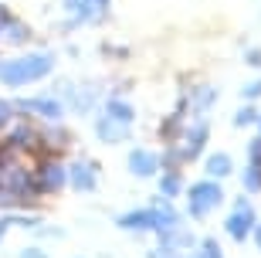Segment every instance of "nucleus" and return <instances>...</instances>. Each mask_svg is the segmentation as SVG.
<instances>
[{
	"instance_id": "23",
	"label": "nucleus",
	"mask_w": 261,
	"mask_h": 258,
	"mask_svg": "<svg viewBox=\"0 0 261 258\" xmlns=\"http://www.w3.org/2000/svg\"><path fill=\"white\" fill-rule=\"evenodd\" d=\"M20 258H48L41 248H28V251H20Z\"/></svg>"
},
{
	"instance_id": "27",
	"label": "nucleus",
	"mask_w": 261,
	"mask_h": 258,
	"mask_svg": "<svg viewBox=\"0 0 261 258\" xmlns=\"http://www.w3.org/2000/svg\"><path fill=\"white\" fill-rule=\"evenodd\" d=\"M4 231H7V221H0V238H4Z\"/></svg>"
},
{
	"instance_id": "2",
	"label": "nucleus",
	"mask_w": 261,
	"mask_h": 258,
	"mask_svg": "<svg viewBox=\"0 0 261 258\" xmlns=\"http://www.w3.org/2000/svg\"><path fill=\"white\" fill-rule=\"evenodd\" d=\"M221 201H224V194L214 180H200L197 187H190V214L194 218H203L207 210H214Z\"/></svg>"
},
{
	"instance_id": "7",
	"label": "nucleus",
	"mask_w": 261,
	"mask_h": 258,
	"mask_svg": "<svg viewBox=\"0 0 261 258\" xmlns=\"http://www.w3.org/2000/svg\"><path fill=\"white\" fill-rule=\"evenodd\" d=\"M126 136H129V123H119L112 115L98 119V139H102V143H119V139H126Z\"/></svg>"
},
{
	"instance_id": "11",
	"label": "nucleus",
	"mask_w": 261,
	"mask_h": 258,
	"mask_svg": "<svg viewBox=\"0 0 261 258\" xmlns=\"http://www.w3.org/2000/svg\"><path fill=\"white\" fill-rule=\"evenodd\" d=\"M0 31L7 34V41H17V44H24V41L31 38V28H24L20 20H7V24H4Z\"/></svg>"
},
{
	"instance_id": "19",
	"label": "nucleus",
	"mask_w": 261,
	"mask_h": 258,
	"mask_svg": "<svg viewBox=\"0 0 261 258\" xmlns=\"http://www.w3.org/2000/svg\"><path fill=\"white\" fill-rule=\"evenodd\" d=\"M10 115H14V105L0 99V126H7V123H10Z\"/></svg>"
},
{
	"instance_id": "5",
	"label": "nucleus",
	"mask_w": 261,
	"mask_h": 258,
	"mask_svg": "<svg viewBox=\"0 0 261 258\" xmlns=\"http://www.w3.org/2000/svg\"><path fill=\"white\" fill-rule=\"evenodd\" d=\"M68 180L75 183V191H95V180H98L95 163H88V160H75L71 167H68Z\"/></svg>"
},
{
	"instance_id": "1",
	"label": "nucleus",
	"mask_w": 261,
	"mask_h": 258,
	"mask_svg": "<svg viewBox=\"0 0 261 258\" xmlns=\"http://www.w3.org/2000/svg\"><path fill=\"white\" fill-rule=\"evenodd\" d=\"M51 68H55V55H48V51L24 55V58H14V61H0V82L4 85H28V82L51 75Z\"/></svg>"
},
{
	"instance_id": "25",
	"label": "nucleus",
	"mask_w": 261,
	"mask_h": 258,
	"mask_svg": "<svg viewBox=\"0 0 261 258\" xmlns=\"http://www.w3.org/2000/svg\"><path fill=\"white\" fill-rule=\"evenodd\" d=\"M65 7L68 10H78V7H82V0H65Z\"/></svg>"
},
{
	"instance_id": "14",
	"label": "nucleus",
	"mask_w": 261,
	"mask_h": 258,
	"mask_svg": "<svg viewBox=\"0 0 261 258\" xmlns=\"http://www.w3.org/2000/svg\"><path fill=\"white\" fill-rule=\"evenodd\" d=\"M244 187H248V191H261V163H251V167L244 170Z\"/></svg>"
},
{
	"instance_id": "8",
	"label": "nucleus",
	"mask_w": 261,
	"mask_h": 258,
	"mask_svg": "<svg viewBox=\"0 0 261 258\" xmlns=\"http://www.w3.org/2000/svg\"><path fill=\"white\" fill-rule=\"evenodd\" d=\"M14 105H20L24 112L48 115V119H58V115H61V102H58V99H24V102H14Z\"/></svg>"
},
{
	"instance_id": "16",
	"label": "nucleus",
	"mask_w": 261,
	"mask_h": 258,
	"mask_svg": "<svg viewBox=\"0 0 261 258\" xmlns=\"http://www.w3.org/2000/svg\"><path fill=\"white\" fill-rule=\"evenodd\" d=\"M180 187H184L180 173H173V170H170V173L163 177V194H166V197H173V194H180Z\"/></svg>"
},
{
	"instance_id": "6",
	"label": "nucleus",
	"mask_w": 261,
	"mask_h": 258,
	"mask_svg": "<svg viewBox=\"0 0 261 258\" xmlns=\"http://www.w3.org/2000/svg\"><path fill=\"white\" fill-rule=\"evenodd\" d=\"M156 167H160V156H153L149 150H133L129 153V170L136 177H149V173H156Z\"/></svg>"
},
{
	"instance_id": "3",
	"label": "nucleus",
	"mask_w": 261,
	"mask_h": 258,
	"mask_svg": "<svg viewBox=\"0 0 261 258\" xmlns=\"http://www.w3.org/2000/svg\"><path fill=\"white\" fill-rule=\"evenodd\" d=\"M65 180H68V167L61 160H44L41 163V170H38V177H34V191H61L65 187Z\"/></svg>"
},
{
	"instance_id": "4",
	"label": "nucleus",
	"mask_w": 261,
	"mask_h": 258,
	"mask_svg": "<svg viewBox=\"0 0 261 258\" xmlns=\"http://www.w3.org/2000/svg\"><path fill=\"white\" fill-rule=\"evenodd\" d=\"M251 228H254V210L248 207V201H238V214L227 218V234L234 241H244L251 234Z\"/></svg>"
},
{
	"instance_id": "9",
	"label": "nucleus",
	"mask_w": 261,
	"mask_h": 258,
	"mask_svg": "<svg viewBox=\"0 0 261 258\" xmlns=\"http://www.w3.org/2000/svg\"><path fill=\"white\" fill-rule=\"evenodd\" d=\"M203 143H207V123L190 126V129H187V136H184V156H190V160H194V156L203 150Z\"/></svg>"
},
{
	"instance_id": "22",
	"label": "nucleus",
	"mask_w": 261,
	"mask_h": 258,
	"mask_svg": "<svg viewBox=\"0 0 261 258\" xmlns=\"http://www.w3.org/2000/svg\"><path fill=\"white\" fill-rule=\"evenodd\" d=\"M244 61H248V65H261V51H258V48H251L248 55H244Z\"/></svg>"
},
{
	"instance_id": "21",
	"label": "nucleus",
	"mask_w": 261,
	"mask_h": 258,
	"mask_svg": "<svg viewBox=\"0 0 261 258\" xmlns=\"http://www.w3.org/2000/svg\"><path fill=\"white\" fill-rule=\"evenodd\" d=\"M261 96V82H251V85L244 88V99H258Z\"/></svg>"
},
{
	"instance_id": "28",
	"label": "nucleus",
	"mask_w": 261,
	"mask_h": 258,
	"mask_svg": "<svg viewBox=\"0 0 261 258\" xmlns=\"http://www.w3.org/2000/svg\"><path fill=\"white\" fill-rule=\"evenodd\" d=\"M258 123H261V115H258Z\"/></svg>"
},
{
	"instance_id": "24",
	"label": "nucleus",
	"mask_w": 261,
	"mask_h": 258,
	"mask_svg": "<svg viewBox=\"0 0 261 258\" xmlns=\"http://www.w3.org/2000/svg\"><path fill=\"white\" fill-rule=\"evenodd\" d=\"M10 20V14H7V7H4V4H0V28H4V24H7Z\"/></svg>"
},
{
	"instance_id": "18",
	"label": "nucleus",
	"mask_w": 261,
	"mask_h": 258,
	"mask_svg": "<svg viewBox=\"0 0 261 258\" xmlns=\"http://www.w3.org/2000/svg\"><path fill=\"white\" fill-rule=\"evenodd\" d=\"M238 126H248V123H258V109H241L238 112V119H234Z\"/></svg>"
},
{
	"instance_id": "15",
	"label": "nucleus",
	"mask_w": 261,
	"mask_h": 258,
	"mask_svg": "<svg viewBox=\"0 0 261 258\" xmlns=\"http://www.w3.org/2000/svg\"><path fill=\"white\" fill-rule=\"evenodd\" d=\"M106 4H109V0H82L78 14H82V17H95V14H102V10H106Z\"/></svg>"
},
{
	"instance_id": "20",
	"label": "nucleus",
	"mask_w": 261,
	"mask_h": 258,
	"mask_svg": "<svg viewBox=\"0 0 261 258\" xmlns=\"http://www.w3.org/2000/svg\"><path fill=\"white\" fill-rule=\"evenodd\" d=\"M248 153H251V163H261V136L254 139L251 146H248Z\"/></svg>"
},
{
	"instance_id": "12",
	"label": "nucleus",
	"mask_w": 261,
	"mask_h": 258,
	"mask_svg": "<svg viewBox=\"0 0 261 258\" xmlns=\"http://www.w3.org/2000/svg\"><path fill=\"white\" fill-rule=\"evenodd\" d=\"M214 99H217V88H214V85H203V88H197V96H194V112H207Z\"/></svg>"
},
{
	"instance_id": "26",
	"label": "nucleus",
	"mask_w": 261,
	"mask_h": 258,
	"mask_svg": "<svg viewBox=\"0 0 261 258\" xmlns=\"http://www.w3.org/2000/svg\"><path fill=\"white\" fill-rule=\"evenodd\" d=\"M251 231H254V238H258V245H261V224H254Z\"/></svg>"
},
{
	"instance_id": "13",
	"label": "nucleus",
	"mask_w": 261,
	"mask_h": 258,
	"mask_svg": "<svg viewBox=\"0 0 261 258\" xmlns=\"http://www.w3.org/2000/svg\"><path fill=\"white\" fill-rule=\"evenodd\" d=\"M207 173H211V177H227V173H231V160L224 153H214L211 160H207Z\"/></svg>"
},
{
	"instance_id": "10",
	"label": "nucleus",
	"mask_w": 261,
	"mask_h": 258,
	"mask_svg": "<svg viewBox=\"0 0 261 258\" xmlns=\"http://www.w3.org/2000/svg\"><path fill=\"white\" fill-rule=\"evenodd\" d=\"M109 115L112 119H119V123H133V105L126 102V99H109Z\"/></svg>"
},
{
	"instance_id": "17",
	"label": "nucleus",
	"mask_w": 261,
	"mask_h": 258,
	"mask_svg": "<svg viewBox=\"0 0 261 258\" xmlns=\"http://www.w3.org/2000/svg\"><path fill=\"white\" fill-rule=\"evenodd\" d=\"M200 258H224V255H221V248H217V241H214V238H203Z\"/></svg>"
}]
</instances>
